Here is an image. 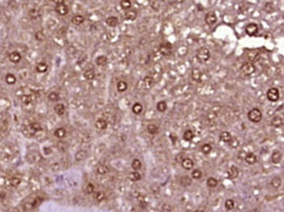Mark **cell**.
Instances as JSON below:
<instances>
[{"label":"cell","instance_id":"cell-1","mask_svg":"<svg viewBox=\"0 0 284 212\" xmlns=\"http://www.w3.org/2000/svg\"><path fill=\"white\" fill-rule=\"evenodd\" d=\"M39 130H41V126L39 125V124L33 123V124H30V125L24 127L22 132L24 133L26 136H33V135H35V133H37Z\"/></svg>","mask_w":284,"mask_h":212},{"label":"cell","instance_id":"cell-2","mask_svg":"<svg viewBox=\"0 0 284 212\" xmlns=\"http://www.w3.org/2000/svg\"><path fill=\"white\" fill-rule=\"evenodd\" d=\"M41 203V199L39 197H33L31 199H27L26 202L22 204V209L24 211L27 210H31V209H34L35 207H37Z\"/></svg>","mask_w":284,"mask_h":212},{"label":"cell","instance_id":"cell-3","mask_svg":"<svg viewBox=\"0 0 284 212\" xmlns=\"http://www.w3.org/2000/svg\"><path fill=\"white\" fill-rule=\"evenodd\" d=\"M196 58L200 63H206L210 58V52L207 48H200L196 51Z\"/></svg>","mask_w":284,"mask_h":212},{"label":"cell","instance_id":"cell-4","mask_svg":"<svg viewBox=\"0 0 284 212\" xmlns=\"http://www.w3.org/2000/svg\"><path fill=\"white\" fill-rule=\"evenodd\" d=\"M248 119L253 123H259V121L262 120V113L257 108L251 109L248 112Z\"/></svg>","mask_w":284,"mask_h":212},{"label":"cell","instance_id":"cell-5","mask_svg":"<svg viewBox=\"0 0 284 212\" xmlns=\"http://www.w3.org/2000/svg\"><path fill=\"white\" fill-rule=\"evenodd\" d=\"M55 11L58 15L60 16H65L67 15L69 12L68 6L65 4V1H56V8H55Z\"/></svg>","mask_w":284,"mask_h":212},{"label":"cell","instance_id":"cell-6","mask_svg":"<svg viewBox=\"0 0 284 212\" xmlns=\"http://www.w3.org/2000/svg\"><path fill=\"white\" fill-rule=\"evenodd\" d=\"M279 97H280V93H279V90L277 88H271V89L267 91V99L269 101H275L279 100Z\"/></svg>","mask_w":284,"mask_h":212},{"label":"cell","instance_id":"cell-7","mask_svg":"<svg viewBox=\"0 0 284 212\" xmlns=\"http://www.w3.org/2000/svg\"><path fill=\"white\" fill-rule=\"evenodd\" d=\"M241 71H242V73L245 74V75H251V74H253V73H255L256 66H253V63H249V61H247V63H245L243 66H242Z\"/></svg>","mask_w":284,"mask_h":212},{"label":"cell","instance_id":"cell-8","mask_svg":"<svg viewBox=\"0 0 284 212\" xmlns=\"http://www.w3.org/2000/svg\"><path fill=\"white\" fill-rule=\"evenodd\" d=\"M171 51H172V47L170 43H163L160 47V52L164 56H169L171 54Z\"/></svg>","mask_w":284,"mask_h":212},{"label":"cell","instance_id":"cell-9","mask_svg":"<svg viewBox=\"0 0 284 212\" xmlns=\"http://www.w3.org/2000/svg\"><path fill=\"white\" fill-rule=\"evenodd\" d=\"M245 32H246L247 35L249 36H253L257 34L258 32V25L256 23H249L247 24V27H245Z\"/></svg>","mask_w":284,"mask_h":212},{"label":"cell","instance_id":"cell-10","mask_svg":"<svg viewBox=\"0 0 284 212\" xmlns=\"http://www.w3.org/2000/svg\"><path fill=\"white\" fill-rule=\"evenodd\" d=\"M217 15H216V13H214V12H209V13L207 14V15H206V17H205L206 23L209 24V25L214 24L217 22Z\"/></svg>","mask_w":284,"mask_h":212},{"label":"cell","instance_id":"cell-11","mask_svg":"<svg viewBox=\"0 0 284 212\" xmlns=\"http://www.w3.org/2000/svg\"><path fill=\"white\" fill-rule=\"evenodd\" d=\"M259 54H260V52H259L258 50H247L246 51V55H247V58L249 59V63L256 60L259 57Z\"/></svg>","mask_w":284,"mask_h":212},{"label":"cell","instance_id":"cell-12","mask_svg":"<svg viewBox=\"0 0 284 212\" xmlns=\"http://www.w3.org/2000/svg\"><path fill=\"white\" fill-rule=\"evenodd\" d=\"M182 167L184 168L185 170H191L192 167H193V162H192L191 158H184V160H182Z\"/></svg>","mask_w":284,"mask_h":212},{"label":"cell","instance_id":"cell-13","mask_svg":"<svg viewBox=\"0 0 284 212\" xmlns=\"http://www.w3.org/2000/svg\"><path fill=\"white\" fill-rule=\"evenodd\" d=\"M191 77L194 81L200 82L201 79H202V73H201V71L199 70V69H194V70H192V72H191Z\"/></svg>","mask_w":284,"mask_h":212},{"label":"cell","instance_id":"cell-14","mask_svg":"<svg viewBox=\"0 0 284 212\" xmlns=\"http://www.w3.org/2000/svg\"><path fill=\"white\" fill-rule=\"evenodd\" d=\"M244 160H245V162L247 163H249V165H253V163L257 162V156L253 153H247L246 155H245Z\"/></svg>","mask_w":284,"mask_h":212},{"label":"cell","instance_id":"cell-15","mask_svg":"<svg viewBox=\"0 0 284 212\" xmlns=\"http://www.w3.org/2000/svg\"><path fill=\"white\" fill-rule=\"evenodd\" d=\"M9 59H10L12 63H19L20 59H21V55H20L18 52H12L10 55H9Z\"/></svg>","mask_w":284,"mask_h":212},{"label":"cell","instance_id":"cell-16","mask_svg":"<svg viewBox=\"0 0 284 212\" xmlns=\"http://www.w3.org/2000/svg\"><path fill=\"white\" fill-rule=\"evenodd\" d=\"M54 110H55V112H56V114L59 115V116H63L66 113V107L63 103H57L54 107Z\"/></svg>","mask_w":284,"mask_h":212},{"label":"cell","instance_id":"cell-17","mask_svg":"<svg viewBox=\"0 0 284 212\" xmlns=\"http://www.w3.org/2000/svg\"><path fill=\"white\" fill-rule=\"evenodd\" d=\"M282 158V153L280 151H275L271 155V162L274 163H279Z\"/></svg>","mask_w":284,"mask_h":212},{"label":"cell","instance_id":"cell-18","mask_svg":"<svg viewBox=\"0 0 284 212\" xmlns=\"http://www.w3.org/2000/svg\"><path fill=\"white\" fill-rule=\"evenodd\" d=\"M283 124H284L283 118L280 116H275L274 118L271 119V126L277 127V128H278V127H282Z\"/></svg>","mask_w":284,"mask_h":212},{"label":"cell","instance_id":"cell-19","mask_svg":"<svg viewBox=\"0 0 284 212\" xmlns=\"http://www.w3.org/2000/svg\"><path fill=\"white\" fill-rule=\"evenodd\" d=\"M96 172L99 175H105L109 172V168L107 167L106 165H102V163H100V165H98L97 168H96Z\"/></svg>","mask_w":284,"mask_h":212},{"label":"cell","instance_id":"cell-20","mask_svg":"<svg viewBox=\"0 0 284 212\" xmlns=\"http://www.w3.org/2000/svg\"><path fill=\"white\" fill-rule=\"evenodd\" d=\"M95 127L98 130H105L107 128V121L102 118H99L95 121Z\"/></svg>","mask_w":284,"mask_h":212},{"label":"cell","instance_id":"cell-21","mask_svg":"<svg viewBox=\"0 0 284 212\" xmlns=\"http://www.w3.org/2000/svg\"><path fill=\"white\" fill-rule=\"evenodd\" d=\"M106 23L109 25V27H116V25L118 24V19L116 17H114V16H110L106 19Z\"/></svg>","mask_w":284,"mask_h":212},{"label":"cell","instance_id":"cell-22","mask_svg":"<svg viewBox=\"0 0 284 212\" xmlns=\"http://www.w3.org/2000/svg\"><path fill=\"white\" fill-rule=\"evenodd\" d=\"M238 175H239V169L235 166L230 167V169L228 170V176H229V178H235V177H238Z\"/></svg>","mask_w":284,"mask_h":212},{"label":"cell","instance_id":"cell-23","mask_svg":"<svg viewBox=\"0 0 284 212\" xmlns=\"http://www.w3.org/2000/svg\"><path fill=\"white\" fill-rule=\"evenodd\" d=\"M66 134H67V130L65 128H58L54 132V135L57 138H63L66 136Z\"/></svg>","mask_w":284,"mask_h":212},{"label":"cell","instance_id":"cell-24","mask_svg":"<svg viewBox=\"0 0 284 212\" xmlns=\"http://www.w3.org/2000/svg\"><path fill=\"white\" fill-rule=\"evenodd\" d=\"M84 16H81V15H75V16H73V18H72V23L75 25L84 23Z\"/></svg>","mask_w":284,"mask_h":212},{"label":"cell","instance_id":"cell-25","mask_svg":"<svg viewBox=\"0 0 284 212\" xmlns=\"http://www.w3.org/2000/svg\"><path fill=\"white\" fill-rule=\"evenodd\" d=\"M108 63V58H107V56H98L97 58H96V64L99 66H106V64Z\"/></svg>","mask_w":284,"mask_h":212},{"label":"cell","instance_id":"cell-26","mask_svg":"<svg viewBox=\"0 0 284 212\" xmlns=\"http://www.w3.org/2000/svg\"><path fill=\"white\" fill-rule=\"evenodd\" d=\"M129 179L130 181H139V179L142 178V175L138 173L137 171H133V172H130L129 173Z\"/></svg>","mask_w":284,"mask_h":212},{"label":"cell","instance_id":"cell-27","mask_svg":"<svg viewBox=\"0 0 284 212\" xmlns=\"http://www.w3.org/2000/svg\"><path fill=\"white\" fill-rule=\"evenodd\" d=\"M231 135L229 132H222L221 135H220V139L222 140L223 142H229L231 140Z\"/></svg>","mask_w":284,"mask_h":212},{"label":"cell","instance_id":"cell-28","mask_svg":"<svg viewBox=\"0 0 284 212\" xmlns=\"http://www.w3.org/2000/svg\"><path fill=\"white\" fill-rule=\"evenodd\" d=\"M180 183L182 186H184V187H186V186H190L192 184V179L190 178L188 176H182L180 179Z\"/></svg>","mask_w":284,"mask_h":212},{"label":"cell","instance_id":"cell-29","mask_svg":"<svg viewBox=\"0 0 284 212\" xmlns=\"http://www.w3.org/2000/svg\"><path fill=\"white\" fill-rule=\"evenodd\" d=\"M147 131L150 134H157V132H159V127L156 125H154V124H150V125H148L147 127Z\"/></svg>","mask_w":284,"mask_h":212},{"label":"cell","instance_id":"cell-30","mask_svg":"<svg viewBox=\"0 0 284 212\" xmlns=\"http://www.w3.org/2000/svg\"><path fill=\"white\" fill-rule=\"evenodd\" d=\"M48 70V66L45 63H39L36 66V71H37L38 73H45L47 72Z\"/></svg>","mask_w":284,"mask_h":212},{"label":"cell","instance_id":"cell-31","mask_svg":"<svg viewBox=\"0 0 284 212\" xmlns=\"http://www.w3.org/2000/svg\"><path fill=\"white\" fill-rule=\"evenodd\" d=\"M281 184H282V179H281L279 176L274 177V178L271 179V185L274 188H279L281 186Z\"/></svg>","mask_w":284,"mask_h":212},{"label":"cell","instance_id":"cell-32","mask_svg":"<svg viewBox=\"0 0 284 212\" xmlns=\"http://www.w3.org/2000/svg\"><path fill=\"white\" fill-rule=\"evenodd\" d=\"M116 88H117V91L118 92H125L126 90H127V88H128V84H127V82H126V81H124V80H120V81L117 82V86H116Z\"/></svg>","mask_w":284,"mask_h":212},{"label":"cell","instance_id":"cell-33","mask_svg":"<svg viewBox=\"0 0 284 212\" xmlns=\"http://www.w3.org/2000/svg\"><path fill=\"white\" fill-rule=\"evenodd\" d=\"M87 152L84 151V150H79L78 152L76 153V155H75V160H84V158L87 157Z\"/></svg>","mask_w":284,"mask_h":212},{"label":"cell","instance_id":"cell-34","mask_svg":"<svg viewBox=\"0 0 284 212\" xmlns=\"http://www.w3.org/2000/svg\"><path fill=\"white\" fill-rule=\"evenodd\" d=\"M193 136H194V134L191 130H186L184 132V135H183L184 139L187 140V142H191V140L193 139Z\"/></svg>","mask_w":284,"mask_h":212},{"label":"cell","instance_id":"cell-35","mask_svg":"<svg viewBox=\"0 0 284 212\" xmlns=\"http://www.w3.org/2000/svg\"><path fill=\"white\" fill-rule=\"evenodd\" d=\"M84 78H86V79L92 80L93 78L95 77V72H94V70H92V69H90V70H87L86 72H84Z\"/></svg>","mask_w":284,"mask_h":212},{"label":"cell","instance_id":"cell-36","mask_svg":"<svg viewBox=\"0 0 284 212\" xmlns=\"http://www.w3.org/2000/svg\"><path fill=\"white\" fill-rule=\"evenodd\" d=\"M131 167L133 168L134 171H137V170H139L142 168V162L138 160V158H135V160H132Z\"/></svg>","mask_w":284,"mask_h":212},{"label":"cell","instance_id":"cell-37","mask_svg":"<svg viewBox=\"0 0 284 212\" xmlns=\"http://www.w3.org/2000/svg\"><path fill=\"white\" fill-rule=\"evenodd\" d=\"M5 82L9 84H14L16 82V77L15 75L11 74V73H9V74L5 75Z\"/></svg>","mask_w":284,"mask_h":212},{"label":"cell","instance_id":"cell-38","mask_svg":"<svg viewBox=\"0 0 284 212\" xmlns=\"http://www.w3.org/2000/svg\"><path fill=\"white\" fill-rule=\"evenodd\" d=\"M156 109H157V111H160V112H165V111H166V109H167L166 101H164V100L159 101V102H157V105H156Z\"/></svg>","mask_w":284,"mask_h":212},{"label":"cell","instance_id":"cell-39","mask_svg":"<svg viewBox=\"0 0 284 212\" xmlns=\"http://www.w3.org/2000/svg\"><path fill=\"white\" fill-rule=\"evenodd\" d=\"M132 111H133V113H135V114H141L142 111H143V106L139 102L134 103L133 107H132Z\"/></svg>","mask_w":284,"mask_h":212},{"label":"cell","instance_id":"cell-40","mask_svg":"<svg viewBox=\"0 0 284 212\" xmlns=\"http://www.w3.org/2000/svg\"><path fill=\"white\" fill-rule=\"evenodd\" d=\"M126 15V19H128V20H134L136 18V12L135 11H132V10H129L128 11L127 13L125 14Z\"/></svg>","mask_w":284,"mask_h":212},{"label":"cell","instance_id":"cell-41","mask_svg":"<svg viewBox=\"0 0 284 212\" xmlns=\"http://www.w3.org/2000/svg\"><path fill=\"white\" fill-rule=\"evenodd\" d=\"M132 3L131 1H129V0H123L122 2H120V6H122L123 10H126V11H129L130 8H131Z\"/></svg>","mask_w":284,"mask_h":212},{"label":"cell","instance_id":"cell-42","mask_svg":"<svg viewBox=\"0 0 284 212\" xmlns=\"http://www.w3.org/2000/svg\"><path fill=\"white\" fill-rule=\"evenodd\" d=\"M94 191H95V187L93 184H91V183L87 184V186L84 187V192H86L87 194H92Z\"/></svg>","mask_w":284,"mask_h":212},{"label":"cell","instance_id":"cell-43","mask_svg":"<svg viewBox=\"0 0 284 212\" xmlns=\"http://www.w3.org/2000/svg\"><path fill=\"white\" fill-rule=\"evenodd\" d=\"M105 199V193L102 192V191H97V192L94 193V199L96 202H102Z\"/></svg>","mask_w":284,"mask_h":212},{"label":"cell","instance_id":"cell-44","mask_svg":"<svg viewBox=\"0 0 284 212\" xmlns=\"http://www.w3.org/2000/svg\"><path fill=\"white\" fill-rule=\"evenodd\" d=\"M217 181L216 178L209 177V178L207 179V186L209 188H214V187H217Z\"/></svg>","mask_w":284,"mask_h":212},{"label":"cell","instance_id":"cell-45","mask_svg":"<svg viewBox=\"0 0 284 212\" xmlns=\"http://www.w3.org/2000/svg\"><path fill=\"white\" fill-rule=\"evenodd\" d=\"M201 150H202V152L204 154H209L212 150V147H211V145H209V144H205L202 146Z\"/></svg>","mask_w":284,"mask_h":212},{"label":"cell","instance_id":"cell-46","mask_svg":"<svg viewBox=\"0 0 284 212\" xmlns=\"http://www.w3.org/2000/svg\"><path fill=\"white\" fill-rule=\"evenodd\" d=\"M20 181H20L19 177L14 176V177H12V178L10 179V185L12 186V187H17V186H19Z\"/></svg>","mask_w":284,"mask_h":212},{"label":"cell","instance_id":"cell-47","mask_svg":"<svg viewBox=\"0 0 284 212\" xmlns=\"http://www.w3.org/2000/svg\"><path fill=\"white\" fill-rule=\"evenodd\" d=\"M191 175H192V178L193 179H200L203 174H202V171H201V170L196 169V170H193V171H192Z\"/></svg>","mask_w":284,"mask_h":212},{"label":"cell","instance_id":"cell-48","mask_svg":"<svg viewBox=\"0 0 284 212\" xmlns=\"http://www.w3.org/2000/svg\"><path fill=\"white\" fill-rule=\"evenodd\" d=\"M48 98H49V100L51 101H56L59 99V95L58 93H56V92H51V93L49 94V96H48Z\"/></svg>","mask_w":284,"mask_h":212},{"label":"cell","instance_id":"cell-49","mask_svg":"<svg viewBox=\"0 0 284 212\" xmlns=\"http://www.w3.org/2000/svg\"><path fill=\"white\" fill-rule=\"evenodd\" d=\"M225 208L228 209V210H231V209L235 208V202L232 199H227L225 202Z\"/></svg>","mask_w":284,"mask_h":212},{"label":"cell","instance_id":"cell-50","mask_svg":"<svg viewBox=\"0 0 284 212\" xmlns=\"http://www.w3.org/2000/svg\"><path fill=\"white\" fill-rule=\"evenodd\" d=\"M264 11L267 13H271L274 12V4L271 3V2H267L266 4H265L264 6Z\"/></svg>","mask_w":284,"mask_h":212},{"label":"cell","instance_id":"cell-51","mask_svg":"<svg viewBox=\"0 0 284 212\" xmlns=\"http://www.w3.org/2000/svg\"><path fill=\"white\" fill-rule=\"evenodd\" d=\"M21 101L22 103H24V105H29V103L32 102V96L31 95H24L21 97Z\"/></svg>","mask_w":284,"mask_h":212},{"label":"cell","instance_id":"cell-52","mask_svg":"<svg viewBox=\"0 0 284 212\" xmlns=\"http://www.w3.org/2000/svg\"><path fill=\"white\" fill-rule=\"evenodd\" d=\"M153 82H154V80H153V78L150 77V76H147V77L145 78V84L148 88H150L151 86H152Z\"/></svg>","mask_w":284,"mask_h":212},{"label":"cell","instance_id":"cell-53","mask_svg":"<svg viewBox=\"0 0 284 212\" xmlns=\"http://www.w3.org/2000/svg\"><path fill=\"white\" fill-rule=\"evenodd\" d=\"M172 211V207L168 204H164L162 206V212H171Z\"/></svg>","mask_w":284,"mask_h":212},{"label":"cell","instance_id":"cell-54","mask_svg":"<svg viewBox=\"0 0 284 212\" xmlns=\"http://www.w3.org/2000/svg\"><path fill=\"white\" fill-rule=\"evenodd\" d=\"M45 35L42 34V32L39 31V32H37V33H36V39H37V40L42 41V40H45Z\"/></svg>","mask_w":284,"mask_h":212},{"label":"cell","instance_id":"cell-55","mask_svg":"<svg viewBox=\"0 0 284 212\" xmlns=\"http://www.w3.org/2000/svg\"><path fill=\"white\" fill-rule=\"evenodd\" d=\"M229 142H230V145H231V147H232V148H235V147L239 146V142H238V139H235H235H232V138H231V140H230Z\"/></svg>","mask_w":284,"mask_h":212},{"label":"cell","instance_id":"cell-56","mask_svg":"<svg viewBox=\"0 0 284 212\" xmlns=\"http://www.w3.org/2000/svg\"><path fill=\"white\" fill-rule=\"evenodd\" d=\"M8 212H19V211H18L17 209H12L11 211H8Z\"/></svg>","mask_w":284,"mask_h":212},{"label":"cell","instance_id":"cell-57","mask_svg":"<svg viewBox=\"0 0 284 212\" xmlns=\"http://www.w3.org/2000/svg\"><path fill=\"white\" fill-rule=\"evenodd\" d=\"M194 212H204V211L201 210V209H199V210H196V211H194Z\"/></svg>","mask_w":284,"mask_h":212}]
</instances>
